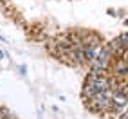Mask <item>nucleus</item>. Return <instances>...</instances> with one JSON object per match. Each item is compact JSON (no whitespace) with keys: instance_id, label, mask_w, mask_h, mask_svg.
Listing matches in <instances>:
<instances>
[{"instance_id":"obj_3","label":"nucleus","mask_w":128,"mask_h":119,"mask_svg":"<svg viewBox=\"0 0 128 119\" xmlns=\"http://www.w3.org/2000/svg\"><path fill=\"white\" fill-rule=\"evenodd\" d=\"M0 119H14L13 116H11V112L7 108H4V106H0Z\"/></svg>"},{"instance_id":"obj_4","label":"nucleus","mask_w":128,"mask_h":119,"mask_svg":"<svg viewBox=\"0 0 128 119\" xmlns=\"http://www.w3.org/2000/svg\"><path fill=\"white\" fill-rule=\"evenodd\" d=\"M119 40H121V45H123L124 49H128V32L121 34V36H119Z\"/></svg>"},{"instance_id":"obj_1","label":"nucleus","mask_w":128,"mask_h":119,"mask_svg":"<svg viewBox=\"0 0 128 119\" xmlns=\"http://www.w3.org/2000/svg\"><path fill=\"white\" fill-rule=\"evenodd\" d=\"M85 106H87L90 112L94 114H108L110 112V106H112V101H108L105 96H103V92H96L90 99L87 101H83Z\"/></svg>"},{"instance_id":"obj_2","label":"nucleus","mask_w":128,"mask_h":119,"mask_svg":"<svg viewBox=\"0 0 128 119\" xmlns=\"http://www.w3.org/2000/svg\"><path fill=\"white\" fill-rule=\"evenodd\" d=\"M112 74L114 76L128 74V62H126V60H116V63L112 65Z\"/></svg>"}]
</instances>
